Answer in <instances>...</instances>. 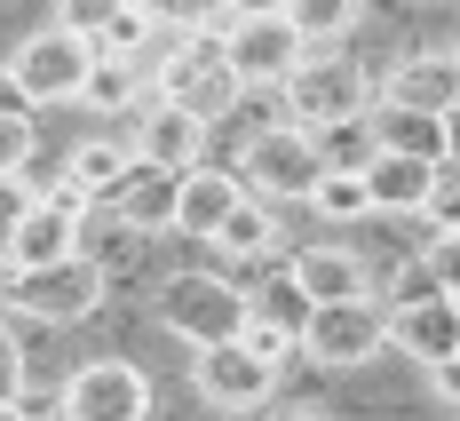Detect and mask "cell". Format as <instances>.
<instances>
[{
	"mask_svg": "<svg viewBox=\"0 0 460 421\" xmlns=\"http://www.w3.org/2000/svg\"><path fill=\"white\" fill-rule=\"evenodd\" d=\"M302 350H310V366L325 374H358L373 366L381 350H389V302H333V310H310V327H302Z\"/></svg>",
	"mask_w": 460,
	"mask_h": 421,
	"instance_id": "52a82bcc",
	"label": "cell"
},
{
	"mask_svg": "<svg viewBox=\"0 0 460 421\" xmlns=\"http://www.w3.org/2000/svg\"><path fill=\"white\" fill-rule=\"evenodd\" d=\"M246 318H254V327H278L294 350H302V327H310V294L286 279V271H270V279L246 294Z\"/></svg>",
	"mask_w": 460,
	"mask_h": 421,
	"instance_id": "603a6c76",
	"label": "cell"
},
{
	"mask_svg": "<svg viewBox=\"0 0 460 421\" xmlns=\"http://www.w3.org/2000/svg\"><path fill=\"white\" fill-rule=\"evenodd\" d=\"M238 191L246 199H262V207H278V199H310L318 191V143L302 136V128H286V120H270V128H254V136L238 143Z\"/></svg>",
	"mask_w": 460,
	"mask_h": 421,
	"instance_id": "3957f363",
	"label": "cell"
},
{
	"mask_svg": "<svg viewBox=\"0 0 460 421\" xmlns=\"http://www.w3.org/2000/svg\"><path fill=\"white\" fill-rule=\"evenodd\" d=\"M32 199H40V191L24 184V175H0V238L16 231V223H24V215H32Z\"/></svg>",
	"mask_w": 460,
	"mask_h": 421,
	"instance_id": "4dcf8cb0",
	"label": "cell"
},
{
	"mask_svg": "<svg viewBox=\"0 0 460 421\" xmlns=\"http://www.w3.org/2000/svg\"><path fill=\"white\" fill-rule=\"evenodd\" d=\"M429 381H437V398H453V406H460V358H453V366H429Z\"/></svg>",
	"mask_w": 460,
	"mask_h": 421,
	"instance_id": "1f68e13d",
	"label": "cell"
},
{
	"mask_svg": "<svg viewBox=\"0 0 460 421\" xmlns=\"http://www.w3.org/2000/svg\"><path fill=\"white\" fill-rule=\"evenodd\" d=\"M453 64H460V48H453Z\"/></svg>",
	"mask_w": 460,
	"mask_h": 421,
	"instance_id": "74e56055",
	"label": "cell"
},
{
	"mask_svg": "<svg viewBox=\"0 0 460 421\" xmlns=\"http://www.w3.org/2000/svg\"><path fill=\"white\" fill-rule=\"evenodd\" d=\"M0 421H40V414H32V406H24V398H16V406H0Z\"/></svg>",
	"mask_w": 460,
	"mask_h": 421,
	"instance_id": "e575fe53",
	"label": "cell"
},
{
	"mask_svg": "<svg viewBox=\"0 0 460 421\" xmlns=\"http://www.w3.org/2000/svg\"><path fill=\"white\" fill-rule=\"evenodd\" d=\"M128 167H136V151H128V143L88 136L80 151H72V159H64V191H72L80 207H88V199H103V207H111V191L128 184Z\"/></svg>",
	"mask_w": 460,
	"mask_h": 421,
	"instance_id": "d6986e66",
	"label": "cell"
},
{
	"mask_svg": "<svg viewBox=\"0 0 460 421\" xmlns=\"http://www.w3.org/2000/svg\"><path fill=\"white\" fill-rule=\"evenodd\" d=\"M278 246V207H262V199H238L230 207V223L215 231V255H230V263H270Z\"/></svg>",
	"mask_w": 460,
	"mask_h": 421,
	"instance_id": "44dd1931",
	"label": "cell"
},
{
	"mask_svg": "<svg viewBox=\"0 0 460 421\" xmlns=\"http://www.w3.org/2000/svg\"><path fill=\"white\" fill-rule=\"evenodd\" d=\"M366 128H373V151H389V159H420V167H445V120H420V112H389V103H373Z\"/></svg>",
	"mask_w": 460,
	"mask_h": 421,
	"instance_id": "ac0fdd59",
	"label": "cell"
},
{
	"mask_svg": "<svg viewBox=\"0 0 460 421\" xmlns=\"http://www.w3.org/2000/svg\"><path fill=\"white\" fill-rule=\"evenodd\" d=\"M24 398V342L0 327V406H16Z\"/></svg>",
	"mask_w": 460,
	"mask_h": 421,
	"instance_id": "f546056e",
	"label": "cell"
},
{
	"mask_svg": "<svg viewBox=\"0 0 460 421\" xmlns=\"http://www.w3.org/2000/svg\"><path fill=\"white\" fill-rule=\"evenodd\" d=\"M310 143H318V167H325V175H366V167H373V128H366V120L318 128Z\"/></svg>",
	"mask_w": 460,
	"mask_h": 421,
	"instance_id": "d4e9b609",
	"label": "cell"
},
{
	"mask_svg": "<svg viewBox=\"0 0 460 421\" xmlns=\"http://www.w3.org/2000/svg\"><path fill=\"white\" fill-rule=\"evenodd\" d=\"M262 421H325L318 406H278V414H262Z\"/></svg>",
	"mask_w": 460,
	"mask_h": 421,
	"instance_id": "836d02e7",
	"label": "cell"
},
{
	"mask_svg": "<svg viewBox=\"0 0 460 421\" xmlns=\"http://www.w3.org/2000/svg\"><path fill=\"white\" fill-rule=\"evenodd\" d=\"M64 421H151V374L128 366V358H88L64 374V398H56Z\"/></svg>",
	"mask_w": 460,
	"mask_h": 421,
	"instance_id": "ba28073f",
	"label": "cell"
},
{
	"mask_svg": "<svg viewBox=\"0 0 460 421\" xmlns=\"http://www.w3.org/2000/svg\"><path fill=\"white\" fill-rule=\"evenodd\" d=\"M420 215H429L437 231H460V167H453V159L437 167V184H429V207H420Z\"/></svg>",
	"mask_w": 460,
	"mask_h": 421,
	"instance_id": "83f0119b",
	"label": "cell"
},
{
	"mask_svg": "<svg viewBox=\"0 0 460 421\" xmlns=\"http://www.w3.org/2000/svg\"><path fill=\"white\" fill-rule=\"evenodd\" d=\"M286 279L310 294V310H333V302H366V263L349 255V246H302L294 263H286Z\"/></svg>",
	"mask_w": 460,
	"mask_h": 421,
	"instance_id": "9a60e30c",
	"label": "cell"
},
{
	"mask_svg": "<svg viewBox=\"0 0 460 421\" xmlns=\"http://www.w3.org/2000/svg\"><path fill=\"white\" fill-rule=\"evenodd\" d=\"M238 199H246V191H238L230 167H190V175H183V199H175V231L215 246V231L230 223V207H238Z\"/></svg>",
	"mask_w": 460,
	"mask_h": 421,
	"instance_id": "2e32d148",
	"label": "cell"
},
{
	"mask_svg": "<svg viewBox=\"0 0 460 421\" xmlns=\"http://www.w3.org/2000/svg\"><path fill=\"white\" fill-rule=\"evenodd\" d=\"M389 342L420 358V366H453L460 358V310L453 294H420V302H389Z\"/></svg>",
	"mask_w": 460,
	"mask_h": 421,
	"instance_id": "4fadbf2b",
	"label": "cell"
},
{
	"mask_svg": "<svg viewBox=\"0 0 460 421\" xmlns=\"http://www.w3.org/2000/svg\"><path fill=\"white\" fill-rule=\"evenodd\" d=\"M223 56H230V72H238V88H286V72H294L310 48L294 40L286 8H246L238 32L223 40Z\"/></svg>",
	"mask_w": 460,
	"mask_h": 421,
	"instance_id": "30bf717a",
	"label": "cell"
},
{
	"mask_svg": "<svg viewBox=\"0 0 460 421\" xmlns=\"http://www.w3.org/2000/svg\"><path fill=\"white\" fill-rule=\"evenodd\" d=\"M286 128H302V136H318V128H341V120H366L373 112V88L366 72H358V56H341V48H310L294 72H286Z\"/></svg>",
	"mask_w": 460,
	"mask_h": 421,
	"instance_id": "6da1fadb",
	"label": "cell"
},
{
	"mask_svg": "<svg viewBox=\"0 0 460 421\" xmlns=\"http://www.w3.org/2000/svg\"><path fill=\"white\" fill-rule=\"evenodd\" d=\"M159 327L190 350L238 342L246 334V286H230L223 271H167L159 279Z\"/></svg>",
	"mask_w": 460,
	"mask_h": 421,
	"instance_id": "7a4b0ae2",
	"label": "cell"
},
{
	"mask_svg": "<svg viewBox=\"0 0 460 421\" xmlns=\"http://www.w3.org/2000/svg\"><path fill=\"white\" fill-rule=\"evenodd\" d=\"M88 72H95V48L72 24H40L32 40L8 56V88L24 95V103H72V95L88 88Z\"/></svg>",
	"mask_w": 460,
	"mask_h": 421,
	"instance_id": "5b68a950",
	"label": "cell"
},
{
	"mask_svg": "<svg viewBox=\"0 0 460 421\" xmlns=\"http://www.w3.org/2000/svg\"><path fill=\"white\" fill-rule=\"evenodd\" d=\"M199 398L207 406H223V414H262L270 406V390H278V374L246 350V342H215V350H199Z\"/></svg>",
	"mask_w": 460,
	"mask_h": 421,
	"instance_id": "7c38bea8",
	"label": "cell"
},
{
	"mask_svg": "<svg viewBox=\"0 0 460 421\" xmlns=\"http://www.w3.org/2000/svg\"><path fill=\"white\" fill-rule=\"evenodd\" d=\"M72 255H88V207L56 184V191H40L32 215L8 231V279H16V271H56V263H72Z\"/></svg>",
	"mask_w": 460,
	"mask_h": 421,
	"instance_id": "9c48e42d",
	"label": "cell"
},
{
	"mask_svg": "<svg viewBox=\"0 0 460 421\" xmlns=\"http://www.w3.org/2000/svg\"><path fill=\"white\" fill-rule=\"evenodd\" d=\"M310 207H318L325 223H366V215H373V199H366V184H358V175H318Z\"/></svg>",
	"mask_w": 460,
	"mask_h": 421,
	"instance_id": "484cf974",
	"label": "cell"
},
{
	"mask_svg": "<svg viewBox=\"0 0 460 421\" xmlns=\"http://www.w3.org/2000/svg\"><path fill=\"white\" fill-rule=\"evenodd\" d=\"M175 199H183V175H159V167H128V184L111 191V215L128 231H175Z\"/></svg>",
	"mask_w": 460,
	"mask_h": 421,
	"instance_id": "e0dca14e",
	"label": "cell"
},
{
	"mask_svg": "<svg viewBox=\"0 0 460 421\" xmlns=\"http://www.w3.org/2000/svg\"><path fill=\"white\" fill-rule=\"evenodd\" d=\"M128 151H136L143 167H159V175H190V167H207V128L190 120L183 103H167V95H143Z\"/></svg>",
	"mask_w": 460,
	"mask_h": 421,
	"instance_id": "8fae6325",
	"label": "cell"
},
{
	"mask_svg": "<svg viewBox=\"0 0 460 421\" xmlns=\"http://www.w3.org/2000/svg\"><path fill=\"white\" fill-rule=\"evenodd\" d=\"M445 159H453V167H460V103H453V112H445Z\"/></svg>",
	"mask_w": 460,
	"mask_h": 421,
	"instance_id": "d6a6232c",
	"label": "cell"
},
{
	"mask_svg": "<svg viewBox=\"0 0 460 421\" xmlns=\"http://www.w3.org/2000/svg\"><path fill=\"white\" fill-rule=\"evenodd\" d=\"M24 159H32V120L0 112V175H24Z\"/></svg>",
	"mask_w": 460,
	"mask_h": 421,
	"instance_id": "f1b7e54d",
	"label": "cell"
},
{
	"mask_svg": "<svg viewBox=\"0 0 460 421\" xmlns=\"http://www.w3.org/2000/svg\"><path fill=\"white\" fill-rule=\"evenodd\" d=\"M381 103H389V112H420V120H445V112L460 103V64H453V48L405 56V64L381 80Z\"/></svg>",
	"mask_w": 460,
	"mask_h": 421,
	"instance_id": "5bb4252c",
	"label": "cell"
},
{
	"mask_svg": "<svg viewBox=\"0 0 460 421\" xmlns=\"http://www.w3.org/2000/svg\"><path fill=\"white\" fill-rule=\"evenodd\" d=\"M95 112H143V95H151V64H119V56H95L88 88H80Z\"/></svg>",
	"mask_w": 460,
	"mask_h": 421,
	"instance_id": "cb8c5ba5",
	"label": "cell"
},
{
	"mask_svg": "<svg viewBox=\"0 0 460 421\" xmlns=\"http://www.w3.org/2000/svg\"><path fill=\"white\" fill-rule=\"evenodd\" d=\"M453 310H460V294H453Z\"/></svg>",
	"mask_w": 460,
	"mask_h": 421,
	"instance_id": "8d00e7d4",
	"label": "cell"
},
{
	"mask_svg": "<svg viewBox=\"0 0 460 421\" xmlns=\"http://www.w3.org/2000/svg\"><path fill=\"white\" fill-rule=\"evenodd\" d=\"M56 421H64V414H56Z\"/></svg>",
	"mask_w": 460,
	"mask_h": 421,
	"instance_id": "f35d334b",
	"label": "cell"
},
{
	"mask_svg": "<svg viewBox=\"0 0 460 421\" xmlns=\"http://www.w3.org/2000/svg\"><path fill=\"white\" fill-rule=\"evenodd\" d=\"M420 279L437 286V294H460V231H429V246H420Z\"/></svg>",
	"mask_w": 460,
	"mask_h": 421,
	"instance_id": "4316f807",
	"label": "cell"
},
{
	"mask_svg": "<svg viewBox=\"0 0 460 421\" xmlns=\"http://www.w3.org/2000/svg\"><path fill=\"white\" fill-rule=\"evenodd\" d=\"M373 199V215H420L429 207V184H437V167H420V159H389V151H373V167L358 175Z\"/></svg>",
	"mask_w": 460,
	"mask_h": 421,
	"instance_id": "ffe728a7",
	"label": "cell"
},
{
	"mask_svg": "<svg viewBox=\"0 0 460 421\" xmlns=\"http://www.w3.org/2000/svg\"><path fill=\"white\" fill-rule=\"evenodd\" d=\"M151 95H167V103H183L199 128H215V120H230V103H238V72H230L223 40H199V32H183V40L159 56V80H151Z\"/></svg>",
	"mask_w": 460,
	"mask_h": 421,
	"instance_id": "277c9868",
	"label": "cell"
},
{
	"mask_svg": "<svg viewBox=\"0 0 460 421\" xmlns=\"http://www.w3.org/2000/svg\"><path fill=\"white\" fill-rule=\"evenodd\" d=\"M286 24H294L302 48H341L366 24V8H358V0H286Z\"/></svg>",
	"mask_w": 460,
	"mask_h": 421,
	"instance_id": "7402d4cb",
	"label": "cell"
},
{
	"mask_svg": "<svg viewBox=\"0 0 460 421\" xmlns=\"http://www.w3.org/2000/svg\"><path fill=\"white\" fill-rule=\"evenodd\" d=\"M8 310L32 318V327H80L103 310V263L95 255H72L56 271H16L8 279Z\"/></svg>",
	"mask_w": 460,
	"mask_h": 421,
	"instance_id": "8992f818",
	"label": "cell"
},
{
	"mask_svg": "<svg viewBox=\"0 0 460 421\" xmlns=\"http://www.w3.org/2000/svg\"><path fill=\"white\" fill-rule=\"evenodd\" d=\"M0 286H8V238H0Z\"/></svg>",
	"mask_w": 460,
	"mask_h": 421,
	"instance_id": "d590c367",
	"label": "cell"
}]
</instances>
